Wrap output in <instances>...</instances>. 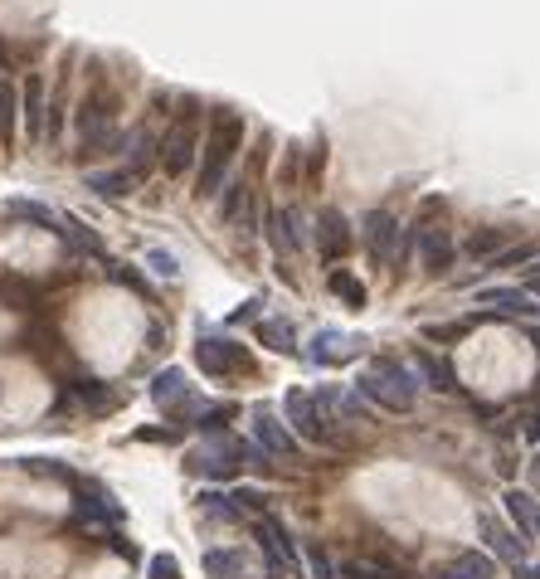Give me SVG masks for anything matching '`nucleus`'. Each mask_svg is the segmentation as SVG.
I'll return each mask as SVG.
<instances>
[{"label":"nucleus","instance_id":"ddd939ff","mask_svg":"<svg viewBox=\"0 0 540 579\" xmlns=\"http://www.w3.org/2000/svg\"><path fill=\"white\" fill-rule=\"evenodd\" d=\"M351 244H356L351 219L341 215L336 205H326L322 215H317V249H322V258L326 263H341V258L351 254Z\"/></svg>","mask_w":540,"mask_h":579},{"label":"nucleus","instance_id":"de8ad7c7","mask_svg":"<svg viewBox=\"0 0 540 579\" xmlns=\"http://www.w3.org/2000/svg\"><path fill=\"white\" fill-rule=\"evenodd\" d=\"M531 292H540V278H536V283H531Z\"/></svg>","mask_w":540,"mask_h":579},{"label":"nucleus","instance_id":"49530a36","mask_svg":"<svg viewBox=\"0 0 540 579\" xmlns=\"http://www.w3.org/2000/svg\"><path fill=\"white\" fill-rule=\"evenodd\" d=\"M161 341H166V331H161V326H151V331H146V346H151V351H161Z\"/></svg>","mask_w":540,"mask_h":579},{"label":"nucleus","instance_id":"412c9836","mask_svg":"<svg viewBox=\"0 0 540 579\" xmlns=\"http://www.w3.org/2000/svg\"><path fill=\"white\" fill-rule=\"evenodd\" d=\"M200 570L210 579H253L249 560H244V550H229V545H215V550H205L200 555Z\"/></svg>","mask_w":540,"mask_h":579},{"label":"nucleus","instance_id":"393cba45","mask_svg":"<svg viewBox=\"0 0 540 579\" xmlns=\"http://www.w3.org/2000/svg\"><path fill=\"white\" fill-rule=\"evenodd\" d=\"M438 579H497V560L487 550H463L453 565H443Z\"/></svg>","mask_w":540,"mask_h":579},{"label":"nucleus","instance_id":"6e6552de","mask_svg":"<svg viewBox=\"0 0 540 579\" xmlns=\"http://www.w3.org/2000/svg\"><path fill=\"white\" fill-rule=\"evenodd\" d=\"M253 536H258V550H263V560H268V575L283 579V575H297V545H292V531L283 521H273V516H258L253 521Z\"/></svg>","mask_w":540,"mask_h":579},{"label":"nucleus","instance_id":"2f4dec72","mask_svg":"<svg viewBox=\"0 0 540 579\" xmlns=\"http://www.w3.org/2000/svg\"><path fill=\"white\" fill-rule=\"evenodd\" d=\"M73 395H78V404H88L93 414H108L112 404H117V395H112L103 380H78V385H73Z\"/></svg>","mask_w":540,"mask_h":579},{"label":"nucleus","instance_id":"6ab92c4d","mask_svg":"<svg viewBox=\"0 0 540 579\" xmlns=\"http://www.w3.org/2000/svg\"><path fill=\"white\" fill-rule=\"evenodd\" d=\"M44 103H49L44 78L30 73V78H25V88H20V127H25V137H30V142H44Z\"/></svg>","mask_w":540,"mask_h":579},{"label":"nucleus","instance_id":"b1692460","mask_svg":"<svg viewBox=\"0 0 540 579\" xmlns=\"http://www.w3.org/2000/svg\"><path fill=\"white\" fill-rule=\"evenodd\" d=\"M419 244H424V273H433V278H438V273H448V268H453L458 244H453L443 229H424V234H419Z\"/></svg>","mask_w":540,"mask_h":579},{"label":"nucleus","instance_id":"c03bdc74","mask_svg":"<svg viewBox=\"0 0 540 579\" xmlns=\"http://www.w3.org/2000/svg\"><path fill=\"white\" fill-rule=\"evenodd\" d=\"M258 307H263V297H249L234 317H229V326H239V322H258Z\"/></svg>","mask_w":540,"mask_h":579},{"label":"nucleus","instance_id":"72a5a7b5","mask_svg":"<svg viewBox=\"0 0 540 579\" xmlns=\"http://www.w3.org/2000/svg\"><path fill=\"white\" fill-rule=\"evenodd\" d=\"M521 263H536V244H506L502 254H492L482 268H492V273H502V268H521Z\"/></svg>","mask_w":540,"mask_h":579},{"label":"nucleus","instance_id":"a19ab883","mask_svg":"<svg viewBox=\"0 0 540 579\" xmlns=\"http://www.w3.org/2000/svg\"><path fill=\"white\" fill-rule=\"evenodd\" d=\"M468 326H472V322H443V326H424V341H438V346H443V341H458V336H463Z\"/></svg>","mask_w":540,"mask_h":579},{"label":"nucleus","instance_id":"2eb2a0df","mask_svg":"<svg viewBox=\"0 0 540 579\" xmlns=\"http://www.w3.org/2000/svg\"><path fill=\"white\" fill-rule=\"evenodd\" d=\"M477 531H482V541H487V555H502L506 565H521V560H526V541H521L511 526H502L497 516H477Z\"/></svg>","mask_w":540,"mask_h":579},{"label":"nucleus","instance_id":"a18cd8bd","mask_svg":"<svg viewBox=\"0 0 540 579\" xmlns=\"http://www.w3.org/2000/svg\"><path fill=\"white\" fill-rule=\"evenodd\" d=\"M511 570H516L521 579H540V565H536V560H521V565H511Z\"/></svg>","mask_w":540,"mask_h":579},{"label":"nucleus","instance_id":"4c0bfd02","mask_svg":"<svg viewBox=\"0 0 540 579\" xmlns=\"http://www.w3.org/2000/svg\"><path fill=\"white\" fill-rule=\"evenodd\" d=\"M146 579H180V560L176 555H151L146 560Z\"/></svg>","mask_w":540,"mask_h":579},{"label":"nucleus","instance_id":"f704fd0d","mask_svg":"<svg viewBox=\"0 0 540 579\" xmlns=\"http://www.w3.org/2000/svg\"><path fill=\"white\" fill-rule=\"evenodd\" d=\"M146 273H156V278L176 283V278H180V258L171 254V249H146Z\"/></svg>","mask_w":540,"mask_h":579},{"label":"nucleus","instance_id":"f8f14e48","mask_svg":"<svg viewBox=\"0 0 540 579\" xmlns=\"http://www.w3.org/2000/svg\"><path fill=\"white\" fill-rule=\"evenodd\" d=\"M268 244H273L278 258L302 254V249H307V219H302V210H292V205L273 210V215H268Z\"/></svg>","mask_w":540,"mask_h":579},{"label":"nucleus","instance_id":"4be33fe9","mask_svg":"<svg viewBox=\"0 0 540 579\" xmlns=\"http://www.w3.org/2000/svg\"><path fill=\"white\" fill-rule=\"evenodd\" d=\"M253 336L273 351V356H297V326L288 317H258Z\"/></svg>","mask_w":540,"mask_h":579},{"label":"nucleus","instance_id":"7c9ffc66","mask_svg":"<svg viewBox=\"0 0 540 579\" xmlns=\"http://www.w3.org/2000/svg\"><path fill=\"white\" fill-rule=\"evenodd\" d=\"M195 507H200V516L224 521V526H234V521L244 516V511L234 507V497H229V492H200V502H195Z\"/></svg>","mask_w":540,"mask_h":579},{"label":"nucleus","instance_id":"4468645a","mask_svg":"<svg viewBox=\"0 0 540 579\" xmlns=\"http://www.w3.org/2000/svg\"><path fill=\"white\" fill-rule=\"evenodd\" d=\"M219 224H244V229H253V185L244 181V176H234V181L219 185Z\"/></svg>","mask_w":540,"mask_h":579},{"label":"nucleus","instance_id":"79ce46f5","mask_svg":"<svg viewBox=\"0 0 540 579\" xmlns=\"http://www.w3.org/2000/svg\"><path fill=\"white\" fill-rule=\"evenodd\" d=\"M234 497V507L239 511H263L268 507V492H258V487H239V492H229Z\"/></svg>","mask_w":540,"mask_h":579},{"label":"nucleus","instance_id":"a211bd4d","mask_svg":"<svg viewBox=\"0 0 540 579\" xmlns=\"http://www.w3.org/2000/svg\"><path fill=\"white\" fill-rule=\"evenodd\" d=\"M54 239H64L73 258H98V263H108V244H103V239H98L83 219L59 215V234H54Z\"/></svg>","mask_w":540,"mask_h":579},{"label":"nucleus","instance_id":"39448f33","mask_svg":"<svg viewBox=\"0 0 540 579\" xmlns=\"http://www.w3.org/2000/svg\"><path fill=\"white\" fill-rule=\"evenodd\" d=\"M283 409H288L292 438L317 443V448H341V438H336V429H331V414H322L317 399L307 395V390H288V395H283Z\"/></svg>","mask_w":540,"mask_h":579},{"label":"nucleus","instance_id":"f03ea898","mask_svg":"<svg viewBox=\"0 0 540 579\" xmlns=\"http://www.w3.org/2000/svg\"><path fill=\"white\" fill-rule=\"evenodd\" d=\"M356 395L375 399V404L390 409V414H409V409L419 404V375H414L404 361L375 356V361H365V370H360Z\"/></svg>","mask_w":540,"mask_h":579},{"label":"nucleus","instance_id":"cd10ccee","mask_svg":"<svg viewBox=\"0 0 540 579\" xmlns=\"http://www.w3.org/2000/svg\"><path fill=\"white\" fill-rule=\"evenodd\" d=\"M15 132H20V88L0 83V146L15 142Z\"/></svg>","mask_w":540,"mask_h":579},{"label":"nucleus","instance_id":"c85d7f7f","mask_svg":"<svg viewBox=\"0 0 540 579\" xmlns=\"http://www.w3.org/2000/svg\"><path fill=\"white\" fill-rule=\"evenodd\" d=\"M326 288H331V297H341V302H346V307H365V297H370V292H365V283H360L356 273H346V268H331V278H326Z\"/></svg>","mask_w":540,"mask_h":579},{"label":"nucleus","instance_id":"5701e85b","mask_svg":"<svg viewBox=\"0 0 540 579\" xmlns=\"http://www.w3.org/2000/svg\"><path fill=\"white\" fill-rule=\"evenodd\" d=\"M502 507L511 516V526H516V536L526 541V536H536V521H540V507L531 492H516V487H506L502 492Z\"/></svg>","mask_w":540,"mask_h":579},{"label":"nucleus","instance_id":"7ed1b4c3","mask_svg":"<svg viewBox=\"0 0 540 579\" xmlns=\"http://www.w3.org/2000/svg\"><path fill=\"white\" fill-rule=\"evenodd\" d=\"M200 137H205V127H200V103H195V98H185V112L166 127V137L156 142V161H161V171H166L171 181H180V176H190V171H195Z\"/></svg>","mask_w":540,"mask_h":579},{"label":"nucleus","instance_id":"20e7f679","mask_svg":"<svg viewBox=\"0 0 540 579\" xmlns=\"http://www.w3.org/2000/svg\"><path fill=\"white\" fill-rule=\"evenodd\" d=\"M146 395H151V404H156L161 414H171V419H180V424H190V419L205 409V399L195 395V385L185 380V370H180V365L156 370V375H151V385H146Z\"/></svg>","mask_w":540,"mask_h":579},{"label":"nucleus","instance_id":"c756f323","mask_svg":"<svg viewBox=\"0 0 540 579\" xmlns=\"http://www.w3.org/2000/svg\"><path fill=\"white\" fill-rule=\"evenodd\" d=\"M506 239H511V229H472L468 239V258H477V263H487L492 254H502Z\"/></svg>","mask_w":540,"mask_h":579},{"label":"nucleus","instance_id":"c9c22d12","mask_svg":"<svg viewBox=\"0 0 540 579\" xmlns=\"http://www.w3.org/2000/svg\"><path fill=\"white\" fill-rule=\"evenodd\" d=\"M336 575L341 579H399L395 570H385V565H375V560H346Z\"/></svg>","mask_w":540,"mask_h":579},{"label":"nucleus","instance_id":"09e8293b","mask_svg":"<svg viewBox=\"0 0 540 579\" xmlns=\"http://www.w3.org/2000/svg\"><path fill=\"white\" fill-rule=\"evenodd\" d=\"M536 536H540V521H536Z\"/></svg>","mask_w":540,"mask_h":579},{"label":"nucleus","instance_id":"bb28decb","mask_svg":"<svg viewBox=\"0 0 540 579\" xmlns=\"http://www.w3.org/2000/svg\"><path fill=\"white\" fill-rule=\"evenodd\" d=\"M414 375H424V385L429 390H438V395H453L458 390V375H453V365L448 361H438V356H419V361L409 365Z\"/></svg>","mask_w":540,"mask_h":579},{"label":"nucleus","instance_id":"1a4fd4ad","mask_svg":"<svg viewBox=\"0 0 540 579\" xmlns=\"http://www.w3.org/2000/svg\"><path fill=\"white\" fill-rule=\"evenodd\" d=\"M399 215L395 210H370L365 224H360V234H365V254L375 268H385L390 273V263H395V249H399Z\"/></svg>","mask_w":540,"mask_h":579},{"label":"nucleus","instance_id":"dca6fc26","mask_svg":"<svg viewBox=\"0 0 540 579\" xmlns=\"http://www.w3.org/2000/svg\"><path fill=\"white\" fill-rule=\"evenodd\" d=\"M477 307H492V317H536V297L526 288H482Z\"/></svg>","mask_w":540,"mask_h":579},{"label":"nucleus","instance_id":"a878e982","mask_svg":"<svg viewBox=\"0 0 540 579\" xmlns=\"http://www.w3.org/2000/svg\"><path fill=\"white\" fill-rule=\"evenodd\" d=\"M0 215L20 219V224H35V229H49V234H59V215H54L44 200H5V205H0Z\"/></svg>","mask_w":540,"mask_h":579},{"label":"nucleus","instance_id":"58836bf2","mask_svg":"<svg viewBox=\"0 0 540 579\" xmlns=\"http://www.w3.org/2000/svg\"><path fill=\"white\" fill-rule=\"evenodd\" d=\"M326 176V137L312 142V156H307V185H322Z\"/></svg>","mask_w":540,"mask_h":579},{"label":"nucleus","instance_id":"e433bc0d","mask_svg":"<svg viewBox=\"0 0 540 579\" xmlns=\"http://www.w3.org/2000/svg\"><path fill=\"white\" fill-rule=\"evenodd\" d=\"M307 570H312V579H341V575H336V565H331V555H326L322 545H307Z\"/></svg>","mask_w":540,"mask_h":579},{"label":"nucleus","instance_id":"9d476101","mask_svg":"<svg viewBox=\"0 0 540 579\" xmlns=\"http://www.w3.org/2000/svg\"><path fill=\"white\" fill-rule=\"evenodd\" d=\"M253 443L263 448V458H297V438L273 414V404H253Z\"/></svg>","mask_w":540,"mask_h":579},{"label":"nucleus","instance_id":"f3484780","mask_svg":"<svg viewBox=\"0 0 540 579\" xmlns=\"http://www.w3.org/2000/svg\"><path fill=\"white\" fill-rule=\"evenodd\" d=\"M317 409H331L336 419H346V424H370V409L360 404V395L356 390H346V385H317Z\"/></svg>","mask_w":540,"mask_h":579},{"label":"nucleus","instance_id":"f257e3e1","mask_svg":"<svg viewBox=\"0 0 540 579\" xmlns=\"http://www.w3.org/2000/svg\"><path fill=\"white\" fill-rule=\"evenodd\" d=\"M244 117L229 108H219L210 117V132L200 137V156H195V195L200 200H215L219 185L229 181V171H234V156L244 151Z\"/></svg>","mask_w":540,"mask_h":579},{"label":"nucleus","instance_id":"473e14b6","mask_svg":"<svg viewBox=\"0 0 540 579\" xmlns=\"http://www.w3.org/2000/svg\"><path fill=\"white\" fill-rule=\"evenodd\" d=\"M229 419H234V404H205V409L190 419V429H200V434H224Z\"/></svg>","mask_w":540,"mask_h":579},{"label":"nucleus","instance_id":"aec40b11","mask_svg":"<svg viewBox=\"0 0 540 579\" xmlns=\"http://www.w3.org/2000/svg\"><path fill=\"white\" fill-rule=\"evenodd\" d=\"M83 185H88L93 195H103V200H127V195H137L142 176H137L132 166H108V171H88Z\"/></svg>","mask_w":540,"mask_h":579},{"label":"nucleus","instance_id":"ea45409f","mask_svg":"<svg viewBox=\"0 0 540 579\" xmlns=\"http://www.w3.org/2000/svg\"><path fill=\"white\" fill-rule=\"evenodd\" d=\"M108 278H112V283H122V288H132V292H142V297H146V278H142V273H132V268H122V263H108Z\"/></svg>","mask_w":540,"mask_h":579},{"label":"nucleus","instance_id":"423d86ee","mask_svg":"<svg viewBox=\"0 0 540 579\" xmlns=\"http://www.w3.org/2000/svg\"><path fill=\"white\" fill-rule=\"evenodd\" d=\"M195 365L210 380H234V375L249 370V346L234 341V336H200L195 341Z\"/></svg>","mask_w":540,"mask_h":579},{"label":"nucleus","instance_id":"37998d69","mask_svg":"<svg viewBox=\"0 0 540 579\" xmlns=\"http://www.w3.org/2000/svg\"><path fill=\"white\" fill-rule=\"evenodd\" d=\"M297 166H302V146L292 142L288 156H283V166H278V181H283V185H297Z\"/></svg>","mask_w":540,"mask_h":579},{"label":"nucleus","instance_id":"0eeeda50","mask_svg":"<svg viewBox=\"0 0 540 579\" xmlns=\"http://www.w3.org/2000/svg\"><path fill=\"white\" fill-rule=\"evenodd\" d=\"M185 468L200 472V477H234L244 468V438H224V434H210L190 458Z\"/></svg>","mask_w":540,"mask_h":579},{"label":"nucleus","instance_id":"9b49d317","mask_svg":"<svg viewBox=\"0 0 540 579\" xmlns=\"http://www.w3.org/2000/svg\"><path fill=\"white\" fill-rule=\"evenodd\" d=\"M73 516H78V526H117L122 521V507H117V497H112L103 482H83V492H78V507H73Z\"/></svg>","mask_w":540,"mask_h":579}]
</instances>
